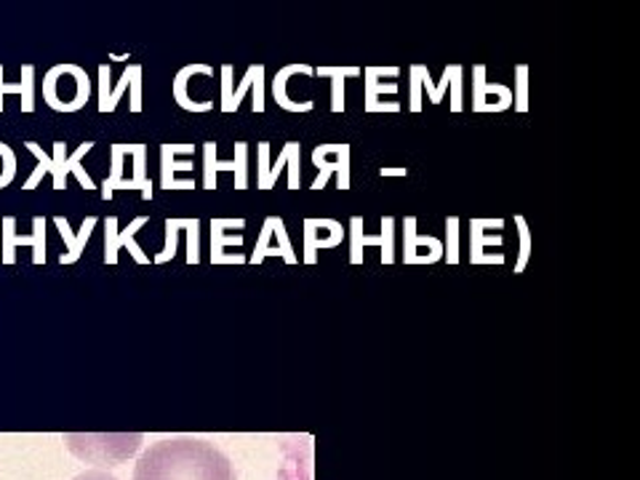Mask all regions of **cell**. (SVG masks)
<instances>
[{"mask_svg":"<svg viewBox=\"0 0 640 480\" xmlns=\"http://www.w3.org/2000/svg\"><path fill=\"white\" fill-rule=\"evenodd\" d=\"M134 480H238V472L214 444L177 435L147 448L134 467Z\"/></svg>","mask_w":640,"mask_h":480,"instance_id":"6da1fadb","label":"cell"},{"mask_svg":"<svg viewBox=\"0 0 640 480\" xmlns=\"http://www.w3.org/2000/svg\"><path fill=\"white\" fill-rule=\"evenodd\" d=\"M113 171L102 182V198L113 201L115 190H139L145 201H152V182L147 174V158L150 150L147 145H113Z\"/></svg>","mask_w":640,"mask_h":480,"instance_id":"7a4b0ae2","label":"cell"},{"mask_svg":"<svg viewBox=\"0 0 640 480\" xmlns=\"http://www.w3.org/2000/svg\"><path fill=\"white\" fill-rule=\"evenodd\" d=\"M288 169V190L302 188V145L286 142L278 160H270V142H259V166H256V188L273 190L280 171Z\"/></svg>","mask_w":640,"mask_h":480,"instance_id":"3957f363","label":"cell"},{"mask_svg":"<svg viewBox=\"0 0 640 480\" xmlns=\"http://www.w3.org/2000/svg\"><path fill=\"white\" fill-rule=\"evenodd\" d=\"M110 64H99V113H115L118 102L131 88V113H142V64H128L118 86H110Z\"/></svg>","mask_w":640,"mask_h":480,"instance_id":"277c9868","label":"cell"},{"mask_svg":"<svg viewBox=\"0 0 640 480\" xmlns=\"http://www.w3.org/2000/svg\"><path fill=\"white\" fill-rule=\"evenodd\" d=\"M350 156L352 147L350 145H318L312 150V166L318 169V177L312 179L310 188L312 190H323L329 184L331 177H337V190L348 192L352 188V177H350Z\"/></svg>","mask_w":640,"mask_h":480,"instance_id":"5b68a950","label":"cell"},{"mask_svg":"<svg viewBox=\"0 0 640 480\" xmlns=\"http://www.w3.org/2000/svg\"><path fill=\"white\" fill-rule=\"evenodd\" d=\"M17 246H30L32 265L41 267L46 262V216H32V235H19L14 216H3V265H17Z\"/></svg>","mask_w":640,"mask_h":480,"instance_id":"8992f818","label":"cell"},{"mask_svg":"<svg viewBox=\"0 0 640 480\" xmlns=\"http://www.w3.org/2000/svg\"><path fill=\"white\" fill-rule=\"evenodd\" d=\"M220 171L235 174V190H248V142H235V158H216V142H203V188L216 190Z\"/></svg>","mask_w":640,"mask_h":480,"instance_id":"52a82bcc","label":"cell"},{"mask_svg":"<svg viewBox=\"0 0 640 480\" xmlns=\"http://www.w3.org/2000/svg\"><path fill=\"white\" fill-rule=\"evenodd\" d=\"M380 246L382 265L395 262V216H382V233L366 235L363 233V216L350 220V265H363V248Z\"/></svg>","mask_w":640,"mask_h":480,"instance_id":"ba28073f","label":"cell"},{"mask_svg":"<svg viewBox=\"0 0 640 480\" xmlns=\"http://www.w3.org/2000/svg\"><path fill=\"white\" fill-rule=\"evenodd\" d=\"M145 224H147V216H137V220L128 224L126 230H120L118 216H107L105 220V262L107 265H113V267L118 265L120 252H124V248L131 252L137 265H150V256H147L142 248L137 246V241H134Z\"/></svg>","mask_w":640,"mask_h":480,"instance_id":"9c48e42d","label":"cell"},{"mask_svg":"<svg viewBox=\"0 0 640 480\" xmlns=\"http://www.w3.org/2000/svg\"><path fill=\"white\" fill-rule=\"evenodd\" d=\"M267 256H284L286 265H297L299 262V256L291 248V241H288L286 222L280 216H267L265 224H262V233L256 238L252 256H248V265L259 267Z\"/></svg>","mask_w":640,"mask_h":480,"instance_id":"30bf717a","label":"cell"},{"mask_svg":"<svg viewBox=\"0 0 640 480\" xmlns=\"http://www.w3.org/2000/svg\"><path fill=\"white\" fill-rule=\"evenodd\" d=\"M195 152V145H163L160 147V188L163 190H195V179H184L179 182V171H192V160H179L190 158Z\"/></svg>","mask_w":640,"mask_h":480,"instance_id":"8fae6325","label":"cell"},{"mask_svg":"<svg viewBox=\"0 0 640 480\" xmlns=\"http://www.w3.org/2000/svg\"><path fill=\"white\" fill-rule=\"evenodd\" d=\"M344 238L342 222L337 220H305V265H318V252L339 248Z\"/></svg>","mask_w":640,"mask_h":480,"instance_id":"7c38bea8","label":"cell"},{"mask_svg":"<svg viewBox=\"0 0 640 480\" xmlns=\"http://www.w3.org/2000/svg\"><path fill=\"white\" fill-rule=\"evenodd\" d=\"M412 88H408V107H412V113H422V88H427V102H433V105H440L444 102V96L448 92V86H451V75H454V64H448L444 70V78H440L438 86H435L433 78H430V70L425 67V64H412Z\"/></svg>","mask_w":640,"mask_h":480,"instance_id":"4fadbf2b","label":"cell"},{"mask_svg":"<svg viewBox=\"0 0 640 480\" xmlns=\"http://www.w3.org/2000/svg\"><path fill=\"white\" fill-rule=\"evenodd\" d=\"M28 150L38 158V166L32 171V177L24 182V190H35L41 184L43 174H51V179H54V190H67V179L62 174L64 158H67V145L54 142V158H49L38 142H28Z\"/></svg>","mask_w":640,"mask_h":480,"instance_id":"5bb4252c","label":"cell"},{"mask_svg":"<svg viewBox=\"0 0 640 480\" xmlns=\"http://www.w3.org/2000/svg\"><path fill=\"white\" fill-rule=\"evenodd\" d=\"M54 224H56V230H60L64 246H67V252L60 256V265H75V262L83 256V252H86V243L92 241L96 224H99V216H86L78 233H73L67 216H54Z\"/></svg>","mask_w":640,"mask_h":480,"instance_id":"9a60e30c","label":"cell"},{"mask_svg":"<svg viewBox=\"0 0 640 480\" xmlns=\"http://www.w3.org/2000/svg\"><path fill=\"white\" fill-rule=\"evenodd\" d=\"M491 96H497V102H502L504 107H512V88L504 83H489L486 81V64H476L472 67V110L486 113Z\"/></svg>","mask_w":640,"mask_h":480,"instance_id":"2e32d148","label":"cell"},{"mask_svg":"<svg viewBox=\"0 0 640 480\" xmlns=\"http://www.w3.org/2000/svg\"><path fill=\"white\" fill-rule=\"evenodd\" d=\"M294 75H316V70L310 67V64H286V67L278 70V75H275L273 81V96L275 102H278V107H284L286 113H310L312 107H316V102L307 99V102H291L288 99V78H294Z\"/></svg>","mask_w":640,"mask_h":480,"instance_id":"e0dca14e","label":"cell"},{"mask_svg":"<svg viewBox=\"0 0 640 480\" xmlns=\"http://www.w3.org/2000/svg\"><path fill=\"white\" fill-rule=\"evenodd\" d=\"M195 75H214V70L209 67V64H188V67H182L177 73L174 78V99L177 105L182 107V110L188 113H209L214 110V102H192L190 96V81L195 78Z\"/></svg>","mask_w":640,"mask_h":480,"instance_id":"ac0fdd59","label":"cell"},{"mask_svg":"<svg viewBox=\"0 0 640 480\" xmlns=\"http://www.w3.org/2000/svg\"><path fill=\"white\" fill-rule=\"evenodd\" d=\"M502 230L504 220H470V265H483V248L504 246L502 235H486L483 230Z\"/></svg>","mask_w":640,"mask_h":480,"instance_id":"d6986e66","label":"cell"},{"mask_svg":"<svg viewBox=\"0 0 640 480\" xmlns=\"http://www.w3.org/2000/svg\"><path fill=\"white\" fill-rule=\"evenodd\" d=\"M224 230H246V220H214L211 222V265H224V248L243 246V235H227Z\"/></svg>","mask_w":640,"mask_h":480,"instance_id":"ffe728a7","label":"cell"},{"mask_svg":"<svg viewBox=\"0 0 640 480\" xmlns=\"http://www.w3.org/2000/svg\"><path fill=\"white\" fill-rule=\"evenodd\" d=\"M6 94L22 96V113L35 110V67H32V64H24L22 81L6 83L3 81V64H0V113H3V96Z\"/></svg>","mask_w":640,"mask_h":480,"instance_id":"44dd1931","label":"cell"},{"mask_svg":"<svg viewBox=\"0 0 640 480\" xmlns=\"http://www.w3.org/2000/svg\"><path fill=\"white\" fill-rule=\"evenodd\" d=\"M361 67H318L316 75L320 78H331V113H344V78H358Z\"/></svg>","mask_w":640,"mask_h":480,"instance_id":"7402d4cb","label":"cell"},{"mask_svg":"<svg viewBox=\"0 0 640 480\" xmlns=\"http://www.w3.org/2000/svg\"><path fill=\"white\" fill-rule=\"evenodd\" d=\"M94 150V142H83L78 150L73 152V156H67L64 158V166H62V174L64 179H67L70 174H75L78 177V182L83 184V190H94L96 184H94V179L88 177V171H86V166H81L83 163V158L88 156V152Z\"/></svg>","mask_w":640,"mask_h":480,"instance_id":"603a6c76","label":"cell"},{"mask_svg":"<svg viewBox=\"0 0 640 480\" xmlns=\"http://www.w3.org/2000/svg\"><path fill=\"white\" fill-rule=\"evenodd\" d=\"M363 78H366V96H363V110L366 113L374 110V105H380V96L398 94V83H380V78L371 73V67L363 70Z\"/></svg>","mask_w":640,"mask_h":480,"instance_id":"cb8c5ba5","label":"cell"},{"mask_svg":"<svg viewBox=\"0 0 640 480\" xmlns=\"http://www.w3.org/2000/svg\"><path fill=\"white\" fill-rule=\"evenodd\" d=\"M265 67V64H252V67L246 70V78H243V83L238 88H235L233 94L230 96H224L222 99V113L224 115H233V113H238L241 110V102H243V96H246L248 92H252V86H254V81H256V73Z\"/></svg>","mask_w":640,"mask_h":480,"instance_id":"d4e9b609","label":"cell"},{"mask_svg":"<svg viewBox=\"0 0 640 480\" xmlns=\"http://www.w3.org/2000/svg\"><path fill=\"white\" fill-rule=\"evenodd\" d=\"M179 230H182V220H166V243H163V252L156 254V265H166V262H171L177 256V248H179Z\"/></svg>","mask_w":640,"mask_h":480,"instance_id":"484cf974","label":"cell"},{"mask_svg":"<svg viewBox=\"0 0 640 480\" xmlns=\"http://www.w3.org/2000/svg\"><path fill=\"white\" fill-rule=\"evenodd\" d=\"M512 107L518 113L529 110V67L518 64L515 67V92H512Z\"/></svg>","mask_w":640,"mask_h":480,"instance_id":"4316f807","label":"cell"},{"mask_svg":"<svg viewBox=\"0 0 640 480\" xmlns=\"http://www.w3.org/2000/svg\"><path fill=\"white\" fill-rule=\"evenodd\" d=\"M444 259L448 265H459V216H448L446 220Z\"/></svg>","mask_w":640,"mask_h":480,"instance_id":"83f0119b","label":"cell"},{"mask_svg":"<svg viewBox=\"0 0 640 480\" xmlns=\"http://www.w3.org/2000/svg\"><path fill=\"white\" fill-rule=\"evenodd\" d=\"M515 224H518V238H521V254H518V262H515V267H512V273L521 275L523 270H526V265L531 259V230L523 216H515Z\"/></svg>","mask_w":640,"mask_h":480,"instance_id":"f1b7e54d","label":"cell"},{"mask_svg":"<svg viewBox=\"0 0 640 480\" xmlns=\"http://www.w3.org/2000/svg\"><path fill=\"white\" fill-rule=\"evenodd\" d=\"M184 233H188V265L201 262V220H184Z\"/></svg>","mask_w":640,"mask_h":480,"instance_id":"f546056e","label":"cell"},{"mask_svg":"<svg viewBox=\"0 0 640 480\" xmlns=\"http://www.w3.org/2000/svg\"><path fill=\"white\" fill-rule=\"evenodd\" d=\"M17 179V156L9 145L0 142V190Z\"/></svg>","mask_w":640,"mask_h":480,"instance_id":"4dcf8cb0","label":"cell"},{"mask_svg":"<svg viewBox=\"0 0 640 480\" xmlns=\"http://www.w3.org/2000/svg\"><path fill=\"white\" fill-rule=\"evenodd\" d=\"M462 64H454L451 75V113H462Z\"/></svg>","mask_w":640,"mask_h":480,"instance_id":"1f68e13d","label":"cell"},{"mask_svg":"<svg viewBox=\"0 0 640 480\" xmlns=\"http://www.w3.org/2000/svg\"><path fill=\"white\" fill-rule=\"evenodd\" d=\"M252 92H254L252 110L254 113H265V67H262L259 73H256V81H254Z\"/></svg>","mask_w":640,"mask_h":480,"instance_id":"d6a6232c","label":"cell"},{"mask_svg":"<svg viewBox=\"0 0 640 480\" xmlns=\"http://www.w3.org/2000/svg\"><path fill=\"white\" fill-rule=\"evenodd\" d=\"M73 480H118V478L110 476V472H105V470H88V472H81V476L73 478Z\"/></svg>","mask_w":640,"mask_h":480,"instance_id":"836d02e7","label":"cell"},{"mask_svg":"<svg viewBox=\"0 0 640 480\" xmlns=\"http://www.w3.org/2000/svg\"><path fill=\"white\" fill-rule=\"evenodd\" d=\"M380 177H408V169L406 166H398V169L395 166H382Z\"/></svg>","mask_w":640,"mask_h":480,"instance_id":"e575fe53","label":"cell"}]
</instances>
